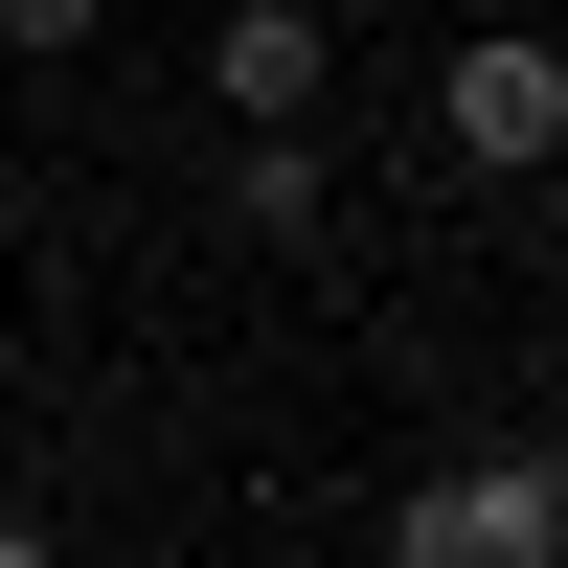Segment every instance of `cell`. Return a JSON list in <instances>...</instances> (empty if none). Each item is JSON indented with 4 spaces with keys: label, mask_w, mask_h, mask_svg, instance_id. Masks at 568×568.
<instances>
[{
    "label": "cell",
    "mask_w": 568,
    "mask_h": 568,
    "mask_svg": "<svg viewBox=\"0 0 568 568\" xmlns=\"http://www.w3.org/2000/svg\"><path fill=\"white\" fill-rule=\"evenodd\" d=\"M91 23H114V0H0V45H23V69H45V45H91Z\"/></svg>",
    "instance_id": "obj_5"
},
{
    "label": "cell",
    "mask_w": 568,
    "mask_h": 568,
    "mask_svg": "<svg viewBox=\"0 0 568 568\" xmlns=\"http://www.w3.org/2000/svg\"><path fill=\"white\" fill-rule=\"evenodd\" d=\"M524 455H546V568H568V433H524Z\"/></svg>",
    "instance_id": "obj_6"
},
{
    "label": "cell",
    "mask_w": 568,
    "mask_h": 568,
    "mask_svg": "<svg viewBox=\"0 0 568 568\" xmlns=\"http://www.w3.org/2000/svg\"><path fill=\"white\" fill-rule=\"evenodd\" d=\"M318 227H342V182H318V114H296L227 160V251H318Z\"/></svg>",
    "instance_id": "obj_4"
},
{
    "label": "cell",
    "mask_w": 568,
    "mask_h": 568,
    "mask_svg": "<svg viewBox=\"0 0 568 568\" xmlns=\"http://www.w3.org/2000/svg\"><path fill=\"white\" fill-rule=\"evenodd\" d=\"M0 568H69V546H45V524H23V500H0Z\"/></svg>",
    "instance_id": "obj_7"
},
{
    "label": "cell",
    "mask_w": 568,
    "mask_h": 568,
    "mask_svg": "<svg viewBox=\"0 0 568 568\" xmlns=\"http://www.w3.org/2000/svg\"><path fill=\"white\" fill-rule=\"evenodd\" d=\"M318 69H342V45H318V0H227V23H205V114H227V136H296Z\"/></svg>",
    "instance_id": "obj_3"
},
{
    "label": "cell",
    "mask_w": 568,
    "mask_h": 568,
    "mask_svg": "<svg viewBox=\"0 0 568 568\" xmlns=\"http://www.w3.org/2000/svg\"><path fill=\"white\" fill-rule=\"evenodd\" d=\"M546 342H568V273H546Z\"/></svg>",
    "instance_id": "obj_8"
},
{
    "label": "cell",
    "mask_w": 568,
    "mask_h": 568,
    "mask_svg": "<svg viewBox=\"0 0 568 568\" xmlns=\"http://www.w3.org/2000/svg\"><path fill=\"white\" fill-rule=\"evenodd\" d=\"M433 160H455V182H546V160H568V45H546V23H478V45L433 69Z\"/></svg>",
    "instance_id": "obj_1"
},
{
    "label": "cell",
    "mask_w": 568,
    "mask_h": 568,
    "mask_svg": "<svg viewBox=\"0 0 568 568\" xmlns=\"http://www.w3.org/2000/svg\"><path fill=\"white\" fill-rule=\"evenodd\" d=\"M387 568H546V455H433V478L387 500Z\"/></svg>",
    "instance_id": "obj_2"
}]
</instances>
